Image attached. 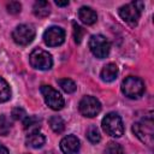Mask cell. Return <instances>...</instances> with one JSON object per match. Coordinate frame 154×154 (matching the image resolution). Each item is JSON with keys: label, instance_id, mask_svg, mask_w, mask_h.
I'll use <instances>...</instances> for the list:
<instances>
[{"label": "cell", "instance_id": "obj_1", "mask_svg": "<svg viewBox=\"0 0 154 154\" xmlns=\"http://www.w3.org/2000/svg\"><path fill=\"white\" fill-rule=\"evenodd\" d=\"M143 6L144 4L142 1H132L130 4H126L119 8V16L130 26H135L138 23Z\"/></svg>", "mask_w": 154, "mask_h": 154}, {"label": "cell", "instance_id": "obj_2", "mask_svg": "<svg viewBox=\"0 0 154 154\" xmlns=\"http://www.w3.org/2000/svg\"><path fill=\"white\" fill-rule=\"evenodd\" d=\"M101 125H102L103 131L112 137H120L124 132L123 120H122L120 116L114 112L106 114L102 119Z\"/></svg>", "mask_w": 154, "mask_h": 154}, {"label": "cell", "instance_id": "obj_3", "mask_svg": "<svg viewBox=\"0 0 154 154\" xmlns=\"http://www.w3.org/2000/svg\"><path fill=\"white\" fill-rule=\"evenodd\" d=\"M132 131L143 143H146L148 146H152V143H153V135H154L152 117L144 118L141 122L135 123L134 126H132Z\"/></svg>", "mask_w": 154, "mask_h": 154}, {"label": "cell", "instance_id": "obj_4", "mask_svg": "<svg viewBox=\"0 0 154 154\" xmlns=\"http://www.w3.org/2000/svg\"><path fill=\"white\" fill-rule=\"evenodd\" d=\"M122 91L130 99H137L144 93V83L138 77L129 76L122 83Z\"/></svg>", "mask_w": 154, "mask_h": 154}, {"label": "cell", "instance_id": "obj_5", "mask_svg": "<svg viewBox=\"0 0 154 154\" xmlns=\"http://www.w3.org/2000/svg\"><path fill=\"white\" fill-rule=\"evenodd\" d=\"M29 61L32 67L37 70H49L53 65V59L52 55L41 48H35L30 55H29Z\"/></svg>", "mask_w": 154, "mask_h": 154}, {"label": "cell", "instance_id": "obj_6", "mask_svg": "<svg viewBox=\"0 0 154 154\" xmlns=\"http://www.w3.org/2000/svg\"><path fill=\"white\" fill-rule=\"evenodd\" d=\"M89 48L96 58L103 59L108 55L111 45L103 35H93L89 40Z\"/></svg>", "mask_w": 154, "mask_h": 154}, {"label": "cell", "instance_id": "obj_7", "mask_svg": "<svg viewBox=\"0 0 154 154\" xmlns=\"http://www.w3.org/2000/svg\"><path fill=\"white\" fill-rule=\"evenodd\" d=\"M35 37V29L30 24H19L12 31L13 41L19 46L29 45Z\"/></svg>", "mask_w": 154, "mask_h": 154}, {"label": "cell", "instance_id": "obj_8", "mask_svg": "<svg viewBox=\"0 0 154 154\" xmlns=\"http://www.w3.org/2000/svg\"><path fill=\"white\" fill-rule=\"evenodd\" d=\"M41 94L45 99V102L48 107H51L54 111H59L64 107V99L60 95L58 90H55L51 85H42L41 87Z\"/></svg>", "mask_w": 154, "mask_h": 154}, {"label": "cell", "instance_id": "obj_9", "mask_svg": "<svg viewBox=\"0 0 154 154\" xmlns=\"http://www.w3.org/2000/svg\"><path fill=\"white\" fill-rule=\"evenodd\" d=\"M78 108H79V112H81L82 116L88 117V118H93V117H95L100 113L101 103L94 96H84L79 101Z\"/></svg>", "mask_w": 154, "mask_h": 154}, {"label": "cell", "instance_id": "obj_10", "mask_svg": "<svg viewBox=\"0 0 154 154\" xmlns=\"http://www.w3.org/2000/svg\"><path fill=\"white\" fill-rule=\"evenodd\" d=\"M65 40V31L60 26H51L43 32V41L49 47L60 46Z\"/></svg>", "mask_w": 154, "mask_h": 154}, {"label": "cell", "instance_id": "obj_11", "mask_svg": "<svg viewBox=\"0 0 154 154\" xmlns=\"http://www.w3.org/2000/svg\"><path fill=\"white\" fill-rule=\"evenodd\" d=\"M60 149L64 154H78L79 140L73 135H67L60 141Z\"/></svg>", "mask_w": 154, "mask_h": 154}, {"label": "cell", "instance_id": "obj_12", "mask_svg": "<svg viewBox=\"0 0 154 154\" xmlns=\"http://www.w3.org/2000/svg\"><path fill=\"white\" fill-rule=\"evenodd\" d=\"M78 18L81 19L82 23H84L87 25H91L97 20V14L91 7L83 6L78 11Z\"/></svg>", "mask_w": 154, "mask_h": 154}, {"label": "cell", "instance_id": "obj_13", "mask_svg": "<svg viewBox=\"0 0 154 154\" xmlns=\"http://www.w3.org/2000/svg\"><path fill=\"white\" fill-rule=\"evenodd\" d=\"M101 79L103 82H112L117 78L118 76V67L116 64L109 63L107 65L103 66V69L101 70Z\"/></svg>", "mask_w": 154, "mask_h": 154}, {"label": "cell", "instance_id": "obj_14", "mask_svg": "<svg viewBox=\"0 0 154 154\" xmlns=\"http://www.w3.org/2000/svg\"><path fill=\"white\" fill-rule=\"evenodd\" d=\"M45 136L42 134H40L38 131H34V132H29L26 138H25V143L26 146L31 147V148H41L45 144Z\"/></svg>", "mask_w": 154, "mask_h": 154}, {"label": "cell", "instance_id": "obj_15", "mask_svg": "<svg viewBox=\"0 0 154 154\" xmlns=\"http://www.w3.org/2000/svg\"><path fill=\"white\" fill-rule=\"evenodd\" d=\"M34 14L36 17L40 18H45L51 13V6L48 4V1H43V0H38L34 4Z\"/></svg>", "mask_w": 154, "mask_h": 154}, {"label": "cell", "instance_id": "obj_16", "mask_svg": "<svg viewBox=\"0 0 154 154\" xmlns=\"http://www.w3.org/2000/svg\"><path fill=\"white\" fill-rule=\"evenodd\" d=\"M23 125H24V129L29 132H34V131H38L40 129V119L35 116H31V117H25L24 118V122H23Z\"/></svg>", "mask_w": 154, "mask_h": 154}, {"label": "cell", "instance_id": "obj_17", "mask_svg": "<svg viewBox=\"0 0 154 154\" xmlns=\"http://www.w3.org/2000/svg\"><path fill=\"white\" fill-rule=\"evenodd\" d=\"M49 126L55 134H61L65 129V123L59 116H53L49 118Z\"/></svg>", "mask_w": 154, "mask_h": 154}, {"label": "cell", "instance_id": "obj_18", "mask_svg": "<svg viewBox=\"0 0 154 154\" xmlns=\"http://www.w3.org/2000/svg\"><path fill=\"white\" fill-rule=\"evenodd\" d=\"M11 97V89L7 82L0 77V102H5Z\"/></svg>", "mask_w": 154, "mask_h": 154}, {"label": "cell", "instance_id": "obj_19", "mask_svg": "<svg viewBox=\"0 0 154 154\" xmlns=\"http://www.w3.org/2000/svg\"><path fill=\"white\" fill-rule=\"evenodd\" d=\"M58 84L60 85V88L65 91V93H67V94H71V93H73L75 90H76V83L72 81V79H70V78H61V79H58Z\"/></svg>", "mask_w": 154, "mask_h": 154}, {"label": "cell", "instance_id": "obj_20", "mask_svg": "<svg viewBox=\"0 0 154 154\" xmlns=\"http://www.w3.org/2000/svg\"><path fill=\"white\" fill-rule=\"evenodd\" d=\"M11 130V122L10 119L5 116L1 114L0 116V135L1 136H6Z\"/></svg>", "mask_w": 154, "mask_h": 154}, {"label": "cell", "instance_id": "obj_21", "mask_svg": "<svg viewBox=\"0 0 154 154\" xmlns=\"http://www.w3.org/2000/svg\"><path fill=\"white\" fill-rule=\"evenodd\" d=\"M87 137H88V140L91 142V143H97V142H100V140H101V135H100V131H99V129L96 128V126H90L89 129H88V131H87Z\"/></svg>", "mask_w": 154, "mask_h": 154}, {"label": "cell", "instance_id": "obj_22", "mask_svg": "<svg viewBox=\"0 0 154 154\" xmlns=\"http://www.w3.org/2000/svg\"><path fill=\"white\" fill-rule=\"evenodd\" d=\"M106 154H124V150L119 143L109 142L106 147Z\"/></svg>", "mask_w": 154, "mask_h": 154}, {"label": "cell", "instance_id": "obj_23", "mask_svg": "<svg viewBox=\"0 0 154 154\" xmlns=\"http://www.w3.org/2000/svg\"><path fill=\"white\" fill-rule=\"evenodd\" d=\"M72 26H73V38H75V42L76 43H81V41L83 38V35H84V30L76 22L72 23Z\"/></svg>", "mask_w": 154, "mask_h": 154}, {"label": "cell", "instance_id": "obj_24", "mask_svg": "<svg viewBox=\"0 0 154 154\" xmlns=\"http://www.w3.org/2000/svg\"><path fill=\"white\" fill-rule=\"evenodd\" d=\"M7 11H8V13H11V14H17V13H19L20 12V8H22V5L18 2V1H11V2H8L7 4Z\"/></svg>", "mask_w": 154, "mask_h": 154}, {"label": "cell", "instance_id": "obj_25", "mask_svg": "<svg viewBox=\"0 0 154 154\" xmlns=\"http://www.w3.org/2000/svg\"><path fill=\"white\" fill-rule=\"evenodd\" d=\"M11 116H12V118L16 119V120H22V119L25 118V112H24L23 108H20V107H16V108L12 109Z\"/></svg>", "mask_w": 154, "mask_h": 154}, {"label": "cell", "instance_id": "obj_26", "mask_svg": "<svg viewBox=\"0 0 154 154\" xmlns=\"http://www.w3.org/2000/svg\"><path fill=\"white\" fill-rule=\"evenodd\" d=\"M0 154H8V149L0 143Z\"/></svg>", "mask_w": 154, "mask_h": 154}, {"label": "cell", "instance_id": "obj_27", "mask_svg": "<svg viewBox=\"0 0 154 154\" xmlns=\"http://www.w3.org/2000/svg\"><path fill=\"white\" fill-rule=\"evenodd\" d=\"M55 4L58 5V6H67L69 5V1L66 0V1H55Z\"/></svg>", "mask_w": 154, "mask_h": 154}]
</instances>
